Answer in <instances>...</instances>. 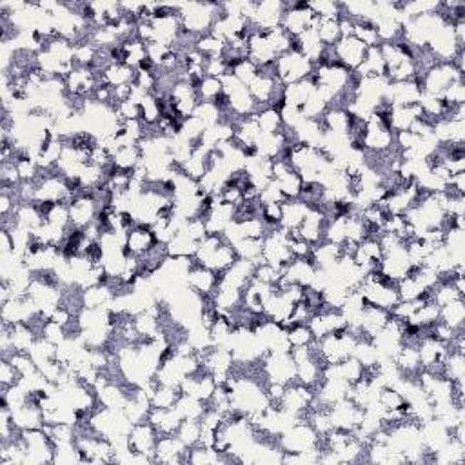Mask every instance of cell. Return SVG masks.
Here are the masks:
<instances>
[{
	"label": "cell",
	"mask_w": 465,
	"mask_h": 465,
	"mask_svg": "<svg viewBox=\"0 0 465 465\" xmlns=\"http://www.w3.org/2000/svg\"><path fill=\"white\" fill-rule=\"evenodd\" d=\"M236 222L244 239H263L267 235V226L260 216H246Z\"/></svg>",
	"instance_id": "obj_28"
},
{
	"label": "cell",
	"mask_w": 465,
	"mask_h": 465,
	"mask_svg": "<svg viewBox=\"0 0 465 465\" xmlns=\"http://www.w3.org/2000/svg\"><path fill=\"white\" fill-rule=\"evenodd\" d=\"M219 273L211 271L209 267L206 266H200V263L194 262L193 258V266H191L186 280L187 288L193 289V291L199 293V295L206 296V298H213L214 291L219 288Z\"/></svg>",
	"instance_id": "obj_8"
},
{
	"label": "cell",
	"mask_w": 465,
	"mask_h": 465,
	"mask_svg": "<svg viewBox=\"0 0 465 465\" xmlns=\"http://www.w3.org/2000/svg\"><path fill=\"white\" fill-rule=\"evenodd\" d=\"M286 9H288V2H282V0L256 2L255 15H253V19L249 21L253 31H267V29L282 26Z\"/></svg>",
	"instance_id": "obj_5"
},
{
	"label": "cell",
	"mask_w": 465,
	"mask_h": 465,
	"mask_svg": "<svg viewBox=\"0 0 465 465\" xmlns=\"http://www.w3.org/2000/svg\"><path fill=\"white\" fill-rule=\"evenodd\" d=\"M316 33H318L320 42H322L325 48H333V46L342 38L338 19H318Z\"/></svg>",
	"instance_id": "obj_22"
},
{
	"label": "cell",
	"mask_w": 465,
	"mask_h": 465,
	"mask_svg": "<svg viewBox=\"0 0 465 465\" xmlns=\"http://www.w3.org/2000/svg\"><path fill=\"white\" fill-rule=\"evenodd\" d=\"M41 336H44L46 340H49V342H53V344H57V345L62 344V342L68 338V335H66V328L55 324L53 320H48V322L42 325Z\"/></svg>",
	"instance_id": "obj_33"
},
{
	"label": "cell",
	"mask_w": 465,
	"mask_h": 465,
	"mask_svg": "<svg viewBox=\"0 0 465 465\" xmlns=\"http://www.w3.org/2000/svg\"><path fill=\"white\" fill-rule=\"evenodd\" d=\"M411 267L413 266H411V262H409L405 247H400V249H397V251H391L387 253V255H384V258H382L380 262V267H378V271L397 283L409 275Z\"/></svg>",
	"instance_id": "obj_11"
},
{
	"label": "cell",
	"mask_w": 465,
	"mask_h": 465,
	"mask_svg": "<svg viewBox=\"0 0 465 465\" xmlns=\"http://www.w3.org/2000/svg\"><path fill=\"white\" fill-rule=\"evenodd\" d=\"M197 93H199L200 102H214L224 95L222 82H220V78L204 77L197 85Z\"/></svg>",
	"instance_id": "obj_27"
},
{
	"label": "cell",
	"mask_w": 465,
	"mask_h": 465,
	"mask_svg": "<svg viewBox=\"0 0 465 465\" xmlns=\"http://www.w3.org/2000/svg\"><path fill=\"white\" fill-rule=\"evenodd\" d=\"M174 409L180 413V417H182L184 420H200V418L204 417V413H206L207 407L206 402H200L193 397H187V395H180Z\"/></svg>",
	"instance_id": "obj_20"
},
{
	"label": "cell",
	"mask_w": 465,
	"mask_h": 465,
	"mask_svg": "<svg viewBox=\"0 0 465 465\" xmlns=\"http://www.w3.org/2000/svg\"><path fill=\"white\" fill-rule=\"evenodd\" d=\"M197 249H199V242L184 233H178L166 244L167 256H174V258H194Z\"/></svg>",
	"instance_id": "obj_16"
},
{
	"label": "cell",
	"mask_w": 465,
	"mask_h": 465,
	"mask_svg": "<svg viewBox=\"0 0 465 465\" xmlns=\"http://www.w3.org/2000/svg\"><path fill=\"white\" fill-rule=\"evenodd\" d=\"M256 124H258L260 133H278V131L283 130L282 117H280V111L273 105H266V108H260L255 115Z\"/></svg>",
	"instance_id": "obj_19"
},
{
	"label": "cell",
	"mask_w": 465,
	"mask_h": 465,
	"mask_svg": "<svg viewBox=\"0 0 465 465\" xmlns=\"http://www.w3.org/2000/svg\"><path fill=\"white\" fill-rule=\"evenodd\" d=\"M331 51L335 61L345 66L352 73L360 68L362 62L365 61V55H367V48L356 37H342L333 46Z\"/></svg>",
	"instance_id": "obj_6"
},
{
	"label": "cell",
	"mask_w": 465,
	"mask_h": 465,
	"mask_svg": "<svg viewBox=\"0 0 465 465\" xmlns=\"http://www.w3.org/2000/svg\"><path fill=\"white\" fill-rule=\"evenodd\" d=\"M309 209H311V204L302 199L286 200V202L282 204V224H280V226L296 233V229L302 226L303 219H305V214L309 213Z\"/></svg>",
	"instance_id": "obj_14"
},
{
	"label": "cell",
	"mask_w": 465,
	"mask_h": 465,
	"mask_svg": "<svg viewBox=\"0 0 465 465\" xmlns=\"http://www.w3.org/2000/svg\"><path fill=\"white\" fill-rule=\"evenodd\" d=\"M309 8L318 19H340L342 16V4L340 2L316 0V2H309Z\"/></svg>",
	"instance_id": "obj_30"
},
{
	"label": "cell",
	"mask_w": 465,
	"mask_h": 465,
	"mask_svg": "<svg viewBox=\"0 0 465 465\" xmlns=\"http://www.w3.org/2000/svg\"><path fill=\"white\" fill-rule=\"evenodd\" d=\"M442 100L449 108H454V105H461L465 102V84L464 80H456L445 89L442 93Z\"/></svg>",
	"instance_id": "obj_31"
},
{
	"label": "cell",
	"mask_w": 465,
	"mask_h": 465,
	"mask_svg": "<svg viewBox=\"0 0 465 465\" xmlns=\"http://www.w3.org/2000/svg\"><path fill=\"white\" fill-rule=\"evenodd\" d=\"M318 24V16L311 11L309 2H288V9L283 13L282 28L291 35V37H298L303 31L311 26Z\"/></svg>",
	"instance_id": "obj_4"
},
{
	"label": "cell",
	"mask_w": 465,
	"mask_h": 465,
	"mask_svg": "<svg viewBox=\"0 0 465 465\" xmlns=\"http://www.w3.org/2000/svg\"><path fill=\"white\" fill-rule=\"evenodd\" d=\"M157 244H160L155 236L151 226H144V224H135L130 231H127L126 247L131 251V255L142 258L144 255L153 249Z\"/></svg>",
	"instance_id": "obj_10"
},
{
	"label": "cell",
	"mask_w": 465,
	"mask_h": 465,
	"mask_svg": "<svg viewBox=\"0 0 465 465\" xmlns=\"http://www.w3.org/2000/svg\"><path fill=\"white\" fill-rule=\"evenodd\" d=\"M19 382H21V372L16 371L11 362L2 358V364H0V384H2V387H11Z\"/></svg>",
	"instance_id": "obj_32"
},
{
	"label": "cell",
	"mask_w": 465,
	"mask_h": 465,
	"mask_svg": "<svg viewBox=\"0 0 465 465\" xmlns=\"http://www.w3.org/2000/svg\"><path fill=\"white\" fill-rule=\"evenodd\" d=\"M142 162V151L138 144H130V146H122L113 153V166L120 171L131 173L138 164Z\"/></svg>",
	"instance_id": "obj_17"
},
{
	"label": "cell",
	"mask_w": 465,
	"mask_h": 465,
	"mask_svg": "<svg viewBox=\"0 0 465 465\" xmlns=\"http://www.w3.org/2000/svg\"><path fill=\"white\" fill-rule=\"evenodd\" d=\"M316 263L313 262L311 256L309 258H293L291 262L288 263L283 275L288 276V280L291 283H296V286H302V288H309L315 278L316 273Z\"/></svg>",
	"instance_id": "obj_13"
},
{
	"label": "cell",
	"mask_w": 465,
	"mask_h": 465,
	"mask_svg": "<svg viewBox=\"0 0 465 465\" xmlns=\"http://www.w3.org/2000/svg\"><path fill=\"white\" fill-rule=\"evenodd\" d=\"M177 437L182 440L187 449L200 444V437H202V425L200 420H184L182 425L178 427Z\"/></svg>",
	"instance_id": "obj_25"
},
{
	"label": "cell",
	"mask_w": 465,
	"mask_h": 465,
	"mask_svg": "<svg viewBox=\"0 0 465 465\" xmlns=\"http://www.w3.org/2000/svg\"><path fill=\"white\" fill-rule=\"evenodd\" d=\"M440 322L445 325H449V328L454 329V331H461L465 322L464 298L454 300V302L440 308Z\"/></svg>",
	"instance_id": "obj_18"
},
{
	"label": "cell",
	"mask_w": 465,
	"mask_h": 465,
	"mask_svg": "<svg viewBox=\"0 0 465 465\" xmlns=\"http://www.w3.org/2000/svg\"><path fill=\"white\" fill-rule=\"evenodd\" d=\"M313 69H315L313 62L298 49L283 53L275 62V75L283 85L305 80L313 75Z\"/></svg>",
	"instance_id": "obj_2"
},
{
	"label": "cell",
	"mask_w": 465,
	"mask_h": 465,
	"mask_svg": "<svg viewBox=\"0 0 465 465\" xmlns=\"http://www.w3.org/2000/svg\"><path fill=\"white\" fill-rule=\"evenodd\" d=\"M233 247H235L239 258L249 260V262H255V263L262 262L263 239H242Z\"/></svg>",
	"instance_id": "obj_21"
},
{
	"label": "cell",
	"mask_w": 465,
	"mask_h": 465,
	"mask_svg": "<svg viewBox=\"0 0 465 465\" xmlns=\"http://www.w3.org/2000/svg\"><path fill=\"white\" fill-rule=\"evenodd\" d=\"M352 37L358 38L367 49L378 48V46H380L377 28L369 21H355V33H352Z\"/></svg>",
	"instance_id": "obj_24"
},
{
	"label": "cell",
	"mask_w": 465,
	"mask_h": 465,
	"mask_svg": "<svg viewBox=\"0 0 465 465\" xmlns=\"http://www.w3.org/2000/svg\"><path fill=\"white\" fill-rule=\"evenodd\" d=\"M316 84L313 82V78H305V80L293 82V84L283 85V95L282 100L289 105H295V108H300L302 110L303 104L309 100L313 93H315Z\"/></svg>",
	"instance_id": "obj_15"
},
{
	"label": "cell",
	"mask_w": 465,
	"mask_h": 465,
	"mask_svg": "<svg viewBox=\"0 0 465 465\" xmlns=\"http://www.w3.org/2000/svg\"><path fill=\"white\" fill-rule=\"evenodd\" d=\"M180 389L167 387V385L158 384L155 392L151 395V405L153 407H162V409H171L177 405L178 398H180Z\"/></svg>",
	"instance_id": "obj_23"
},
{
	"label": "cell",
	"mask_w": 465,
	"mask_h": 465,
	"mask_svg": "<svg viewBox=\"0 0 465 465\" xmlns=\"http://www.w3.org/2000/svg\"><path fill=\"white\" fill-rule=\"evenodd\" d=\"M288 340L289 344H291V349H295V348H308V345H311L316 338L308 324H295L288 328Z\"/></svg>",
	"instance_id": "obj_26"
},
{
	"label": "cell",
	"mask_w": 465,
	"mask_h": 465,
	"mask_svg": "<svg viewBox=\"0 0 465 465\" xmlns=\"http://www.w3.org/2000/svg\"><path fill=\"white\" fill-rule=\"evenodd\" d=\"M219 13H222L220 4H209V2H186L180 6V24L182 31H186L191 37H202L211 31L214 21L219 19Z\"/></svg>",
	"instance_id": "obj_1"
},
{
	"label": "cell",
	"mask_w": 465,
	"mask_h": 465,
	"mask_svg": "<svg viewBox=\"0 0 465 465\" xmlns=\"http://www.w3.org/2000/svg\"><path fill=\"white\" fill-rule=\"evenodd\" d=\"M229 73L235 75V77L239 78L244 85H249L253 80H255L256 75L260 73V68L255 64V62L249 61V58H242V61H240L235 68L231 69Z\"/></svg>",
	"instance_id": "obj_29"
},
{
	"label": "cell",
	"mask_w": 465,
	"mask_h": 465,
	"mask_svg": "<svg viewBox=\"0 0 465 465\" xmlns=\"http://www.w3.org/2000/svg\"><path fill=\"white\" fill-rule=\"evenodd\" d=\"M158 431L150 424V422H138L133 424L130 431V447L138 454L151 458L155 461V449H157Z\"/></svg>",
	"instance_id": "obj_7"
},
{
	"label": "cell",
	"mask_w": 465,
	"mask_h": 465,
	"mask_svg": "<svg viewBox=\"0 0 465 465\" xmlns=\"http://www.w3.org/2000/svg\"><path fill=\"white\" fill-rule=\"evenodd\" d=\"M147 422L157 429L158 434H177L184 418L180 417V413L174 407H151L150 414H147Z\"/></svg>",
	"instance_id": "obj_12"
},
{
	"label": "cell",
	"mask_w": 465,
	"mask_h": 465,
	"mask_svg": "<svg viewBox=\"0 0 465 465\" xmlns=\"http://www.w3.org/2000/svg\"><path fill=\"white\" fill-rule=\"evenodd\" d=\"M187 458V447L177 434H160L155 449V461L178 464Z\"/></svg>",
	"instance_id": "obj_9"
},
{
	"label": "cell",
	"mask_w": 465,
	"mask_h": 465,
	"mask_svg": "<svg viewBox=\"0 0 465 465\" xmlns=\"http://www.w3.org/2000/svg\"><path fill=\"white\" fill-rule=\"evenodd\" d=\"M262 372L266 382L293 384L296 380V364L291 352H267L262 358Z\"/></svg>",
	"instance_id": "obj_3"
}]
</instances>
